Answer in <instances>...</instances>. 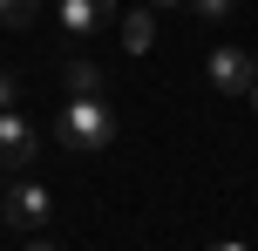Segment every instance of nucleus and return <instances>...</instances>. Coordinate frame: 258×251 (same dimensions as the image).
Instances as JSON below:
<instances>
[{
  "mask_svg": "<svg viewBox=\"0 0 258 251\" xmlns=\"http://www.w3.org/2000/svg\"><path fill=\"white\" fill-rule=\"evenodd\" d=\"M34 156H41V129L14 109H0V170H27Z\"/></svg>",
  "mask_w": 258,
  "mask_h": 251,
  "instance_id": "3",
  "label": "nucleus"
},
{
  "mask_svg": "<svg viewBox=\"0 0 258 251\" xmlns=\"http://www.w3.org/2000/svg\"><path fill=\"white\" fill-rule=\"evenodd\" d=\"M183 7H190L197 21H224V14H231V0H183Z\"/></svg>",
  "mask_w": 258,
  "mask_h": 251,
  "instance_id": "9",
  "label": "nucleus"
},
{
  "mask_svg": "<svg viewBox=\"0 0 258 251\" xmlns=\"http://www.w3.org/2000/svg\"><path fill=\"white\" fill-rule=\"evenodd\" d=\"M14 95H21V81H14V75H0V109H14Z\"/></svg>",
  "mask_w": 258,
  "mask_h": 251,
  "instance_id": "10",
  "label": "nucleus"
},
{
  "mask_svg": "<svg viewBox=\"0 0 258 251\" xmlns=\"http://www.w3.org/2000/svg\"><path fill=\"white\" fill-rule=\"evenodd\" d=\"M204 75H211V89H218V95H245V89H251V75H258V61H251L245 48H211Z\"/></svg>",
  "mask_w": 258,
  "mask_h": 251,
  "instance_id": "4",
  "label": "nucleus"
},
{
  "mask_svg": "<svg viewBox=\"0 0 258 251\" xmlns=\"http://www.w3.org/2000/svg\"><path fill=\"white\" fill-rule=\"evenodd\" d=\"M34 14H41V0H0V21L7 27H34Z\"/></svg>",
  "mask_w": 258,
  "mask_h": 251,
  "instance_id": "7",
  "label": "nucleus"
},
{
  "mask_svg": "<svg viewBox=\"0 0 258 251\" xmlns=\"http://www.w3.org/2000/svg\"><path fill=\"white\" fill-rule=\"evenodd\" d=\"M48 217H54V197L34 184V177H21V184L0 190V224H14V231H41Z\"/></svg>",
  "mask_w": 258,
  "mask_h": 251,
  "instance_id": "2",
  "label": "nucleus"
},
{
  "mask_svg": "<svg viewBox=\"0 0 258 251\" xmlns=\"http://www.w3.org/2000/svg\"><path fill=\"white\" fill-rule=\"evenodd\" d=\"M109 136H116V116H109L102 95H75V102L61 109V149L95 156V149H109Z\"/></svg>",
  "mask_w": 258,
  "mask_h": 251,
  "instance_id": "1",
  "label": "nucleus"
},
{
  "mask_svg": "<svg viewBox=\"0 0 258 251\" xmlns=\"http://www.w3.org/2000/svg\"><path fill=\"white\" fill-rule=\"evenodd\" d=\"M61 34L68 41H89V34H102L109 27V14H116V0H61Z\"/></svg>",
  "mask_w": 258,
  "mask_h": 251,
  "instance_id": "5",
  "label": "nucleus"
},
{
  "mask_svg": "<svg viewBox=\"0 0 258 251\" xmlns=\"http://www.w3.org/2000/svg\"><path fill=\"white\" fill-rule=\"evenodd\" d=\"M150 7H183V0H150Z\"/></svg>",
  "mask_w": 258,
  "mask_h": 251,
  "instance_id": "12",
  "label": "nucleus"
},
{
  "mask_svg": "<svg viewBox=\"0 0 258 251\" xmlns=\"http://www.w3.org/2000/svg\"><path fill=\"white\" fill-rule=\"evenodd\" d=\"M156 48V7L143 0L136 14H122V54H150Z\"/></svg>",
  "mask_w": 258,
  "mask_h": 251,
  "instance_id": "6",
  "label": "nucleus"
},
{
  "mask_svg": "<svg viewBox=\"0 0 258 251\" xmlns=\"http://www.w3.org/2000/svg\"><path fill=\"white\" fill-rule=\"evenodd\" d=\"M245 95H251V109H258V75H251V89H245Z\"/></svg>",
  "mask_w": 258,
  "mask_h": 251,
  "instance_id": "11",
  "label": "nucleus"
},
{
  "mask_svg": "<svg viewBox=\"0 0 258 251\" xmlns=\"http://www.w3.org/2000/svg\"><path fill=\"white\" fill-rule=\"evenodd\" d=\"M68 89L75 95H102V75H95L89 61H68Z\"/></svg>",
  "mask_w": 258,
  "mask_h": 251,
  "instance_id": "8",
  "label": "nucleus"
}]
</instances>
